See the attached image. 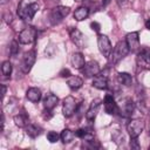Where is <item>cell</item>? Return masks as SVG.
<instances>
[{
	"instance_id": "83f0119b",
	"label": "cell",
	"mask_w": 150,
	"mask_h": 150,
	"mask_svg": "<svg viewBox=\"0 0 150 150\" xmlns=\"http://www.w3.org/2000/svg\"><path fill=\"white\" fill-rule=\"evenodd\" d=\"M130 148H131V149H136V150H138V149L141 148L137 137H132V138H131V141H130Z\"/></svg>"
},
{
	"instance_id": "8992f818",
	"label": "cell",
	"mask_w": 150,
	"mask_h": 150,
	"mask_svg": "<svg viewBox=\"0 0 150 150\" xmlns=\"http://www.w3.org/2000/svg\"><path fill=\"white\" fill-rule=\"evenodd\" d=\"M36 35H38V30L34 27H27L20 32L18 39L21 45H29L36 39Z\"/></svg>"
},
{
	"instance_id": "2e32d148",
	"label": "cell",
	"mask_w": 150,
	"mask_h": 150,
	"mask_svg": "<svg viewBox=\"0 0 150 150\" xmlns=\"http://www.w3.org/2000/svg\"><path fill=\"white\" fill-rule=\"evenodd\" d=\"M59 103V97L54 94H48L45 98H43V107L45 109L48 110H53Z\"/></svg>"
},
{
	"instance_id": "e575fe53",
	"label": "cell",
	"mask_w": 150,
	"mask_h": 150,
	"mask_svg": "<svg viewBox=\"0 0 150 150\" xmlns=\"http://www.w3.org/2000/svg\"><path fill=\"white\" fill-rule=\"evenodd\" d=\"M145 28L150 30V18H149V19H148V20L145 21Z\"/></svg>"
},
{
	"instance_id": "484cf974",
	"label": "cell",
	"mask_w": 150,
	"mask_h": 150,
	"mask_svg": "<svg viewBox=\"0 0 150 150\" xmlns=\"http://www.w3.org/2000/svg\"><path fill=\"white\" fill-rule=\"evenodd\" d=\"M18 53H19V41L13 40L9 43V54L12 56H15V55H18Z\"/></svg>"
},
{
	"instance_id": "5bb4252c",
	"label": "cell",
	"mask_w": 150,
	"mask_h": 150,
	"mask_svg": "<svg viewBox=\"0 0 150 150\" xmlns=\"http://www.w3.org/2000/svg\"><path fill=\"white\" fill-rule=\"evenodd\" d=\"M93 87H95L96 89H100V90H104L108 88V79L105 75L102 74H97L96 76H94V80H93Z\"/></svg>"
},
{
	"instance_id": "d4e9b609",
	"label": "cell",
	"mask_w": 150,
	"mask_h": 150,
	"mask_svg": "<svg viewBox=\"0 0 150 150\" xmlns=\"http://www.w3.org/2000/svg\"><path fill=\"white\" fill-rule=\"evenodd\" d=\"M12 70H13L12 63H11L9 61H4V62H2V66H1V73H2V75H5V76H11Z\"/></svg>"
},
{
	"instance_id": "74e56055",
	"label": "cell",
	"mask_w": 150,
	"mask_h": 150,
	"mask_svg": "<svg viewBox=\"0 0 150 150\" xmlns=\"http://www.w3.org/2000/svg\"><path fill=\"white\" fill-rule=\"evenodd\" d=\"M149 135H150V130H149Z\"/></svg>"
},
{
	"instance_id": "8fae6325",
	"label": "cell",
	"mask_w": 150,
	"mask_h": 150,
	"mask_svg": "<svg viewBox=\"0 0 150 150\" xmlns=\"http://www.w3.org/2000/svg\"><path fill=\"white\" fill-rule=\"evenodd\" d=\"M125 42L130 52H137L139 49V35L137 32L128 33L125 36Z\"/></svg>"
},
{
	"instance_id": "277c9868",
	"label": "cell",
	"mask_w": 150,
	"mask_h": 150,
	"mask_svg": "<svg viewBox=\"0 0 150 150\" xmlns=\"http://www.w3.org/2000/svg\"><path fill=\"white\" fill-rule=\"evenodd\" d=\"M35 60H36V53H35V50L26 52L23 54L22 60H21V63H20V68H21L22 73L28 74L30 71V69L33 68V66L35 63Z\"/></svg>"
},
{
	"instance_id": "9a60e30c",
	"label": "cell",
	"mask_w": 150,
	"mask_h": 150,
	"mask_svg": "<svg viewBox=\"0 0 150 150\" xmlns=\"http://www.w3.org/2000/svg\"><path fill=\"white\" fill-rule=\"evenodd\" d=\"M70 63L75 69H80L81 70L86 64L84 56L81 53H74L71 55V57H70Z\"/></svg>"
},
{
	"instance_id": "30bf717a",
	"label": "cell",
	"mask_w": 150,
	"mask_h": 150,
	"mask_svg": "<svg viewBox=\"0 0 150 150\" xmlns=\"http://www.w3.org/2000/svg\"><path fill=\"white\" fill-rule=\"evenodd\" d=\"M81 71L86 77H94L100 73V66H98V63L96 61L91 60V61L86 62V64L81 69Z\"/></svg>"
},
{
	"instance_id": "4fadbf2b",
	"label": "cell",
	"mask_w": 150,
	"mask_h": 150,
	"mask_svg": "<svg viewBox=\"0 0 150 150\" xmlns=\"http://www.w3.org/2000/svg\"><path fill=\"white\" fill-rule=\"evenodd\" d=\"M70 34V39L71 41L80 48H84L86 47V36L77 29V28H71L69 30Z\"/></svg>"
},
{
	"instance_id": "f546056e",
	"label": "cell",
	"mask_w": 150,
	"mask_h": 150,
	"mask_svg": "<svg viewBox=\"0 0 150 150\" xmlns=\"http://www.w3.org/2000/svg\"><path fill=\"white\" fill-rule=\"evenodd\" d=\"M90 28L94 30V32H100V29H101V25L98 23V22H96V21H93L91 23H90Z\"/></svg>"
},
{
	"instance_id": "7402d4cb",
	"label": "cell",
	"mask_w": 150,
	"mask_h": 150,
	"mask_svg": "<svg viewBox=\"0 0 150 150\" xmlns=\"http://www.w3.org/2000/svg\"><path fill=\"white\" fill-rule=\"evenodd\" d=\"M117 81H118L120 84L129 87L132 83V77H131V75L129 73H124L123 71V73H118L117 74Z\"/></svg>"
},
{
	"instance_id": "9c48e42d",
	"label": "cell",
	"mask_w": 150,
	"mask_h": 150,
	"mask_svg": "<svg viewBox=\"0 0 150 150\" xmlns=\"http://www.w3.org/2000/svg\"><path fill=\"white\" fill-rule=\"evenodd\" d=\"M103 103H104V110H105L107 114H109V115H116L117 112H120V107L115 102V98H114L112 94H107L104 96Z\"/></svg>"
},
{
	"instance_id": "52a82bcc",
	"label": "cell",
	"mask_w": 150,
	"mask_h": 150,
	"mask_svg": "<svg viewBox=\"0 0 150 150\" xmlns=\"http://www.w3.org/2000/svg\"><path fill=\"white\" fill-rule=\"evenodd\" d=\"M144 129V122L142 120H131L127 124V131L129 136L132 137H138Z\"/></svg>"
},
{
	"instance_id": "3957f363",
	"label": "cell",
	"mask_w": 150,
	"mask_h": 150,
	"mask_svg": "<svg viewBox=\"0 0 150 150\" xmlns=\"http://www.w3.org/2000/svg\"><path fill=\"white\" fill-rule=\"evenodd\" d=\"M70 13V8L66 6H57L52 12L49 13V21L52 25H57L60 23L68 14Z\"/></svg>"
},
{
	"instance_id": "cb8c5ba5",
	"label": "cell",
	"mask_w": 150,
	"mask_h": 150,
	"mask_svg": "<svg viewBox=\"0 0 150 150\" xmlns=\"http://www.w3.org/2000/svg\"><path fill=\"white\" fill-rule=\"evenodd\" d=\"M26 134L29 137L35 138V137L41 135V129L38 125H35V124H27L26 125Z\"/></svg>"
},
{
	"instance_id": "6da1fadb",
	"label": "cell",
	"mask_w": 150,
	"mask_h": 150,
	"mask_svg": "<svg viewBox=\"0 0 150 150\" xmlns=\"http://www.w3.org/2000/svg\"><path fill=\"white\" fill-rule=\"evenodd\" d=\"M39 11V4L38 2H27V0H22L18 6V15L22 20L30 21L36 12Z\"/></svg>"
},
{
	"instance_id": "ba28073f",
	"label": "cell",
	"mask_w": 150,
	"mask_h": 150,
	"mask_svg": "<svg viewBox=\"0 0 150 150\" xmlns=\"http://www.w3.org/2000/svg\"><path fill=\"white\" fill-rule=\"evenodd\" d=\"M77 110V103L73 96H67L63 100V107H62V112L66 117H71Z\"/></svg>"
},
{
	"instance_id": "5b68a950",
	"label": "cell",
	"mask_w": 150,
	"mask_h": 150,
	"mask_svg": "<svg viewBox=\"0 0 150 150\" xmlns=\"http://www.w3.org/2000/svg\"><path fill=\"white\" fill-rule=\"evenodd\" d=\"M97 47H98L100 53L104 57H107V59L110 57V54L112 52V46H111V42H110V40L107 35L100 34L97 36Z\"/></svg>"
},
{
	"instance_id": "d6986e66",
	"label": "cell",
	"mask_w": 150,
	"mask_h": 150,
	"mask_svg": "<svg viewBox=\"0 0 150 150\" xmlns=\"http://www.w3.org/2000/svg\"><path fill=\"white\" fill-rule=\"evenodd\" d=\"M135 110V103L130 100V98H127L124 101V104H123V108L120 109V112L124 116H130Z\"/></svg>"
},
{
	"instance_id": "4316f807",
	"label": "cell",
	"mask_w": 150,
	"mask_h": 150,
	"mask_svg": "<svg viewBox=\"0 0 150 150\" xmlns=\"http://www.w3.org/2000/svg\"><path fill=\"white\" fill-rule=\"evenodd\" d=\"M59 138H60V135H59L57 132H55V131H48V132H47V139H48L50 143L57 142Z\"/></svg>"
},
{
	"instance_id": "d590c367",
	"label": "cell",
	"mask_w": 150,
	"mask_h": 150,
	"mask_svg": "<svg viewBox=\"0 0 150 150\" xmlns=\"http://www.w3.org/2000/svg\"><path fill=\"white\" fill-rule=\"evenodd\" d=\"M8 0H1V4H5V2H7Z\"/></svg>"
},
{
	"instance_id": "603a6c76",
	"label": "cell",
	"mask_w": 150,
	"mask_h": 150,
	"mask_svg": "<svg viewBox=\"0 0 150 150\" xmlns=\"http://www.w3.org/2000/svg\"><path fill=\"white\" fill-rule=\"evenodd\" d=\"M75 137V132H73L70 129H63L60 134V138L62 141V143L67 144V143H70Z\"/></svg>"
},
{
	"instance_id": "4dcf8cb0",
	"label": "cell",
	"mask_w": 150,
	"mask_h": 150,
	"mask_svg": "<svg viewBox=\"0 0 150 150\" xmlns=\"http://www.w3.org/2000/svg\"><path fill=\"white\" fill-rule=\"evenodd\" d=\"M60 76H61V77H69V76H70V70L67 69V68H63V69L60 71Z\"/></svg>"
},
{
	"instance_id": "ffe728a7",
	"label": "cell",
	"mask_w": 150,
	"mask_h": 150,
	"mask_svg": "<svg viewBox=\"0 0 150 150\" xmlns=\"http://www.w3.org/2000/svg\"><path fill=\"white\" fill-rule=\"evenodd\" d=\"M67 84H68V87H69L70 89L77 90V89H80V88L82 87L83 81H82V79L79 77V76H69V79L67 80Z\"/></svg>"
},
{
	"instance_id": "e0dca14e",
	"label": "cell",
	"mask_w": 150,
	"mask_h": 150,
	"mask_svg": "<svg viewBox=\"0 0 150 150\" xmlns=\"http://www.w3.org/2000/svg\"><path fill=\"white\" fill-rule=\"evenodd\" d=\"M41 96H42L41 90H40L39 88H36V87H32V88H29V89L26 91V97H27L30 102H34V103L39 102V101L41 100Z\"/></svg>"
},
{
	"instance_id": "f1b7e54d",
	"label": "cell",
	"mask_w": 150,
	"mask_h": 150,
	"mask_svg": "<svg viewBox=\"0 0 150 150\" xmlns=\"http://www.w3.org/2000/svg\"><path fill=\"white\" fill-rule=\"evenodd\" d=\"M2 18H4V21H5L6 23H8V25L13 21V14H12L11 12H6V13L4 14V16H2Z\"/></svg>"
},
{
	"instance_id": "836d02e7",
	"label": "cell",
	"mask_w": 150,
	"mask_h": 150,
	"mask_svg": "<svg viewBox=\"0 0 150 150\" xmlns=\"http://www.w3.org/2000/svg\"><path fill=\"white\" fill-rule=\"evenodd\" d=\"M110 1H111V0H102V5H103V7L108 6V5L110 4Z\"/></svg>"
},
{
	"instance_id": "7a4b0ae2",
	"label": "cell",
	"mask_w": 150,
	"mask_h": 150,
	"mask_svg": "<svg viewBox=\"0 0 150 150\" xmlns=\"http://www.w3.org/2000/svg\"><path fill=\"white\" fill-rule=\"evenodd\" d=\"M129 52H130V50H129V47H128L127 42H125V41H118V42L115 45V47H114V49H112V52H111V54H110V62H111L112 64H116V63L120 62L124 56H127V54H128Z\"/></svg>"
},
{
	"instance_id": "44dd1931",
	"label": "cell",
	"mask_w": 150,
	"mask_h": 150,
	"mask_svg": "<svg viewBox=\"0 0 150 150\" xmlns=\"http://www.w3.org/2000/svg\"><path fill=\"white\" fill-rule=\"evenodd\" d=\"M13 121H14V123H15L19 128H26V125L29 124V123H28L29 118H28V116H27L26 114H18V115H15V116L13 117Z\"/></svg>"
},
{
	"instance_id": "d6a6232c",
	"label": "cell",
	"mask_w": 150,
	"mask_h": 150,
	"mask_svg": "<svg viewBox=\"0 0 150 150\" xmlns=\"http://www.w3.org/2000/svg\"><path fill=\"white\" fill-rule=\"evenodd\" d=\"M116 2H117L118 6H124L128 2V0H116Z\"/></svg>"
},
{
	"instance_id": "ac0fdd59",
	"label": "cell",
	"mask_w": 150,
	"mask_h": 150,
	"mask_svg": "<svg viewBox=\"0 0 150 150\" xmlns=\"http://www.w3.org/2000/svg\"><path fill=\"white\" fill-rule=\"evenodd\" d=\"M88 15H89V9H88V7H86V6H80V7L76 8L75 12H74V19H75L76 21H82V20L87 19Z\"/></svg>"
},
{
	"instance_id": "7c38bea8",
	"label": "cell",
	"mask_w": 150,
	"mask_h": 150,
	"mask_svg": "<svg viewBox=\"0 0 150 150\" xmlns=\"http://www.w3.org/2000/svg\"><path fill=\"white\" fill-rule=\"evenodd\" d=\"M101 104H102V100H101V98H95V100H93V102L90 103V105H89V108H88V110H87V112H86V118H87L88 121L91 122V121L95 120V117H96V115H97V112H98V110H100Z\"/></svg>"
},
{
	"instance_id": "8d00e7d4",
	"label": "cell",
	"mask_w": 150,
	"mask_h": 150,
	"mask_svg": "<svg viewBox=\"0 0 150 150\" xmlns=\"http://www.w3.org/2000/svg\"><path fill=\"white\" fill-rule=\"evenodd\" d=\"M75 1H77V2H82V1H84V0H75Z\"/></svg>"
},
{
	"instance_id": "1f68e13d",
	"label": "cell",
	"mask_w": 150,
	"mask_h": 150,
	"mask_svg": "<svg viewBox=\"0 0 150 150\" xmlns=\"http://www.w3.org/2000/svg\"><path fill=\"white\" fill-rule=\"evenodd\" d=\"M1 97L4 98L5 97V95H6V90H7V88H6V86L5 84H1Z\"/></svg>"
}]
</instances>
